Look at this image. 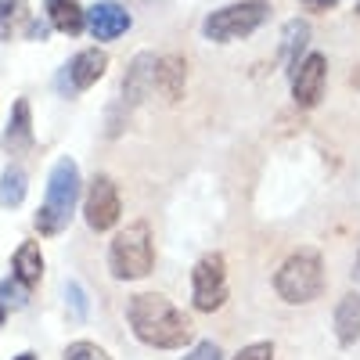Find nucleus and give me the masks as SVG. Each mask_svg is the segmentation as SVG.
<instances>
[{
    "instance_id": "obj_26",
    "label": "nucleus",
    "mask_w": 360,
    "mask_h": 360,
    "mask_svg": "<svg viewBox=\"0 0 360 360\" xmlns=\"http://www.w3.org/2000/svg\"><path fill=\"white\" fill-rule=\"evenodd\" d=\"M29 37H33V40L47 37V25H44V22H33V25H29Z\"/></svg>"
},
{
    "instance_id": "obj_17",
    "label": "nucleus",
    "mask_w": 360,
    "mask_h": 360,
    "mask_svg": "<svg viewBox=\"0 0 360 360\" xmlns=\"http://www.w3.org/2000/svg\"><path fill=\"white\" fill-rule=\"evenodd\" d=\"M11 266H15V278H18L22 285H37V281H40V274H44V256H40V245H37V242H22V245L15 249Z\"/></svg>"
},
{
    "instance_id": "obj_9",
    "label": "nucleus",
    "mask_w": 360,
    "mask_h": 360,
    "mask_svg": "<svg viewBox=\"0 0 360 360\" xmlns=\"http://www.w3.org/2000/svg\"><path fill=\"white\" fill-rule=\"evenodd\" d=\"M324 79H328V62L324 54H307L303 65L292 76V98L299 108H314L324 94Z\"/></svg>"
},
{
    "instance_id": "obj_16",
    "label": "nucleus",
    "mask_w": 360,
    "mask_h": 360,
    "mask_svg": "<svg viewBox=\"0 0 360 360\" xmlns=\"http://www.w3.org/2000/svg\"><path fill=\"white\" fill-rule=\"evenodd\" d=\"M335 335L342 346H353L360 339V292H349L335 307Z\"/></svg>"
},
{
    "instance_id": "obj_29",
    "label": "nucleus",
    "mask_w": 360,
    "mask_h": 360,
    "mask_svg": "<svg viewBox=\"0 0 360 360\" xmlns=\"http://www.w3.org/2000/svg\"><path fill=\"white\" fill-rule=\"evenodd\" d=\"M4 317H8V314H4V307H0V324H4Z\"/></svg>"
},
{
    "instance_id": "obj_25",
    "label": "nucleus",
    "mask_w": 360,
    "mask_h": 360,
    "mask_svg": "<svg viewBox=\"0 0 360 360\" xmlns=\"http://www.w3.org/2000/svg\"><path fill=\"white\" fill-rule=\"evenodd\" d=\"M335 4H339V0H303V8H310V11H328Z\"/></svg>"
},
{
    "instance_id": "obj_13",
    "label": "nucleus",
    "mask_w": 360,
    "mask_h": 360,
    "mask_svg": "<svg viewBox=\"0 0 360 360\" xmlns=\"http://www.w3.org/2000/svg\"><path fill=\"white\" fill-rule=\"evenodd\" d=\"M184 86H188V62L180 54H166L159 58V69H155V90L169 101L176 105L180 98H184Z\"/></svg>"
},
{
    "instance_id": "obj_4",
    "label": "nucleus",
    "mask_w": 360,
    "mask_h": 360,
    "mask_svg": "<svg viewBox=\"0 0 360 360\" xmlns=\"http://www.w3.org/2000/svg\"><path fill=\"white\" fill-rule=\"evenodd\" d=\"M266 18H270L266 0H242V4H227L213 15H205L202 37L213 44H234V40H245L249 33H256Z\"/></svg>"
},
{
    "instance_id": "obj_2",
    "label": "nucleus",
    "mask_w": 360,
    "mask_h": 360,
    "mask_svg": "<svg viewBox=\"0 0 360 360\" xmlns=\"http://www.w3.org/2000/svg\"><path fill=\"white\" fill-rule=\"evenodd\" d=\"M76 198H79V166L72 159H58L51 166V176H47V198L37 209V220H33L37 231L44 238L62 234L69 227V220H72Z\"/></svg>"
},
{
    "instance_id": "obj_27",
    "label": "nucleus",
    "mask_w": 360,
    "mask_h": 360,
    "mask_svg": "<svg viewBox=\"0 0 360 360\" xmlns=\"http://www.w3.org/2000/svg\"><path fill=\"white\" fill-rule=\"evenodd\" d=\"M353 278L360 281V249H356V263H353Z\"/></svg>"
},
{
    "instance_id": "obj_6",
    "label": "nucleus",
    "mask_w": 360,
    "mask_h": 360,
    "mask_svg": "<svg viewBox=\"0 0 360 360\" xmlns=\"http://www.w3.org/2000/svg\"><path fill=\"white\" fill-rule=\"evenodd\" d=\"M191 299H195V310H202V314H213L227 303V266H224L220 252H209L195 263Z\"/></svg>"
},
{
    "instance_id": "obj_7",
    "label": "nucleus",
    "mask_w": 360,
    "mask_h": 360,
    "mask_svg": "<svg viewBox=\"0 0 360 360\" xmlns=\"http://www.w3.org/2000/svg\"><path fill=\"white\" fill-rule=\"evenodd\" d=\"M86 224L90 231H112L119 224V213H123V205H119V191L108 176H94L90 180V191H86Z\"/></svg>"
},
{
    "instance_id": "obj_20",
    "label": "nucleus",
    "mask_w": 360,
    "mask_h": 360,
    "mask_svg": "<svg viewBox=\"0 0 360 360\" xmlns=\"http://www.w3.org/2000/svg\"><path fill=\"white\" fill-rule=\"evenodd\" d=\"M29 303V285H22L15 274L0 281V307H25Z\"/></svg>"
},
{
    "instance_id": "obj_18",
    "label": "nucleus",
    "mask_w": 360,
    "mask_h": 360,
    "mask_svg": "<svg viewBox=\"0 0 360 360\" xmlns=\"http://www.w3.org/2000/svg\"><path fill=\"white\" fill-rule=\"evenodd\" d=\"M25 188H29V176L22 166H8L4 176H0V209H18L25 202Z\"/></svg>"
},
{
    "instance_id": "obj_12",
    "label": "nucleus",
    "mask_w": 360,
    "mask_h": 360,
    "mask_svg": "<svg viewBox=\"0 0 360 360\" xmlns=\"http://www.w3.org/2000/svg\"><path fill=\"white\" fill-rule=\"evenodd\" d=\"M33 148V112H29V101L18 98L11 105V115H8V130H4V152L11 159L25 155Z\"/></svg>"
},
{
    "instance_id": "obj_22",
    "label": "nucleus",
    "mask_w": 360,
    "mask_h": 360,
    "mask_svg": "<svg viewBox=\"0 0 360 360\" xmlns=\"http://www.w3.org/2000/svg\"><path fill=\"white\" fill-rule=\"evenodd\" d=\"M234 360H274V346H270V342H252L245 349H238Z\"/></svg>"
},
{
    "instance_id": "obj_15",
    "label": "nucleus",
    "mask_w": 360,
    "mask_h": 360,
    "mask_svg": "<svg viewBox=\"0 0 360 360\" xmlns=\"http://www.w3.org/2000/svg\"><path fill=\"white\" fill-rule=\"evenodd\" d=\"M47 15H51V25L65 37H79L86 29V11L76 0H47Z\"/></svg>"
},
{
    "instance_id": "obj_24",
    "label": "nucleus",
    "mask_w": 360,
    "mask_h": 360,
    "mask_svg": "<svg viewBox=\"0 0 360 360\" xmlns=\"http://www.w3.org/2000/svg\"><path fill=\"white\" fill-rule=\"evenodd\" d=\"M188 360H224V356H220V346H217V342H198V346L188 353Z\"/></svg>"
},
{
    "instance_id": "obj_19",
    "label": "nucleus",
    "mask_w": 360,
    "mask_h": 360,
    "mask_svg": "<svg viewBox=\"0 0 360 360\" xmlns=\"http://www.w3.org/2000/svg\"><path fill=\"white\" fill-rule=\"evenodd\" d=\"M29 22V0H0V44L15 40V33Z\"/></svg>"
},
{
    "instance_id": "obj_23",
    "label": "nucleus",
    "mask_w": 360,
    "mask_h": 360,
    "mask_svg": "<svg viewBox=\"0 0 360 360\" xmlns=\"http://www.w3.org/2000/svg\"><path fill=\"white\" fill-rule=\"evenodd\" d=\"M65 299H69V307L76 310V317H86V295H83L79 281H69L65 285Z\"/></svg>"
},
{
    "instance_id": "obj_1",
    "label": "nucleus",
    "mask_w": 360,
    "mask_h": 360,
    "mask_svg": "<svg viewBox=\"0 0 360 360\" xmlns=\"http://www.w3.org/2000/svg\"><path fill=\"white\" fill-rule=\"evenodd\" d=\"M127 321L134 328V335L144 346H152V349H180V346H188L191 335H195L191 321L159 292L134 295L130 307H127Z\"/></svg>"
},
{
    "instance_id": "obj_21",
    "label": "nucleus",
    "mask_w": 360,
    "mask_h": 360,
    "mask_svg": "<svg viewBox=\"0 0 360 360\" xmlns=\"http://www.w3.org/2000/svg\"><path fill=\"white\" fill-rule=\"evenodd\" d=\"M65 360H112V356L94 342H72V346H65Z\"/></svg>"
},
{
    "instance_id": "obj_11",
    "label": "nucleus",
    "mask_w": 360,
    "mask_h": 360,
    "mask_svg": "<svg viewBox=\"0 0 360 360\" xmlns=\"http://www.w3.org/2000/svg\"><path fill=\"white\" fill-rule=\"evenodd\" d=\"M155 69H159V58L155 54H137L130 69H127V79H123V105H141L148 94L155 90Z\"/></svg>"
},
{
    "instance_id": "obj_31",
    "label": "nucleus",
    "mask_w": 360,
    "mask_h": 360,
    "mask_svg": "<svg viewBox=\"0 0 360 360\" xmlns=\"http://www.w3.org/2000/svg\"><path fill=\"white\" fill-rule=\"evenodd\" d=\"M356 83H360V79H356Z\"/></svg>"
},
{
    "instance_id": "obj_5",
    "label": "nucleus",
    "mask_w": 360,
    "mask_h": 360,
    "mask_svg": "<svg viewBox=\"0 0 360 360\" xmlns=\"http://www.w3.org/2000/svg\"><path fill=\"white\" fill-rule=\"evenodd\" d=\"M274 288L285 303L292 307H303V303H314L324 288V266H321V256L317 252H295L281 263L278 278H274Z\"/></svg>"
},
{
    "instance_id": "obj_28",
    "label": "nucleus",
    "mask_w": 360,
    "mask_h": 360,
    "mask_svg": "<svg viewBox=\"0 0 360 360\" xmlns=\"http://www.w3.org/2000/svg\"><path fill=\"white\" fill-rule=\"evenodd\" d=\"M15 360H37L33 353H22V356H15Z\"/></svg>"
},
{
    "instance_id": "obj_10",
    "label": "nucleus",
    "mask_w": 360,
    "mask_h": 360,
    "mask_svg": "<svg viewBox=\"0 0 360 360\" xmlns=\"http://www.w3.org/2000/svg\"><path fill=\"white\" fill-rule=\"evenodd\" d=\"M86 29L98 44H108V40H119L130 29V11L115 0H101L86 11Z\"/></svg>"
},
{
    "instance_id": "obj_30",
    "label": "nucleus",
    "mask_w": 360,
    "mask_h": 360,
    "mask_svg": "<svg viewBox=\"0 0 360 360\" xmlns=\"http://www.w3.org/2000/svg\"><path fill=\"white\" fill-rule=\"evenodd\" d=\"M356 15H360V0H356Z\"/></svg>"
},
{
    "instance_id": "obj_14",
    "label": "nucleus",
    "mask_w": 360,
    "mask_h": 360,
    "mask_svg": "<svg viewBox=\"0 0 360 360\" xmlns=\"http://www.w3.org/2000/svg\"><path fill=\"white\" fill-rule=\"evenodd\" d=\"M310 40V25L303 18H295L285 25V33H281V54H278V62L288 69V76H295V69L303 65V47Z\"/></svg>"
},
{
    "instance_id": "obj_8",
    "label": "nucleus",
    "mask_w": 360,
    "mask_h": 360,
    "mask_svg": "<svg viewBox=\"0 0 360 360\" xmlns=\"http://www.w3.org/2000/svg\"><path fill=\"white\" fill-rule=\"evenodd\" d=\"M108 69V54L101 47H86L79 51L72 62L62 69V79H58V86L65 90V94H83L86 86H94Z\"/></svg>"
},
{
    "instance_id": "obj_3",
    "label": "nucleus",
    "mask_w": 360,
    "mask_h": 360,
    "mask_svg": "<svg viewBox=\"0 0 360 360\" xmlns=\"http://www.w3.org/2000/svg\"><path fill=\"white\" fill-rule=\"evenodd\" d=\"M155 266V245H152V227L144 220L130 224L127 231L115 234V242L108 249V270L119 281H137L148 278Z\"/></svg>"
}]
</instances>
